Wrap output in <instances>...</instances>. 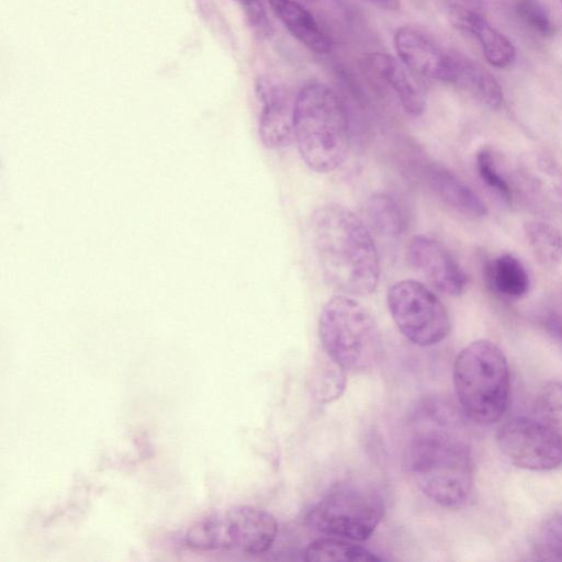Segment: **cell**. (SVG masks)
Segmentation results:
<instances>
[{"label": "cell", "mask_w": 562, "mask_h": 562, "mask_svg": "<svg viewBox=\"0 0 562 562\" xmlns=\"http://www.w3.org/2000/svg\"><path fill=\"white\" fill-rule=\"evenodd\" d=\"M366 213L373 229L385 237H397L404 228L403 215L397 203L387 194L371 196Z\"/></svg>", "instance_id": "cell-22"}, {"label": "cell", "mask_w": 562, "mask_h": 562, "mask_svg": "<svg viewBox=\"0 0 562 562\" xmlns=\"http://www.w3.org/2000/svg\"><path fill=\"white\" fill-rule=\"evenodd\" d=\"M459 412L426 401L414 413L405 467L420 491L445 507H460L473 490L471 447Z\"/></svg>", "instance_id": "cell-1"}, {"label": "cell", "mask_w": 562, "mask_h": 562, "mask_svg": "<svg viewBox=\"0 0 562 562\" xmlns=\"http://www.w3.org/2000/svg\"><path fill=\"white\" fill-rule=\"evenodd\" d=\"M515 9L519 20L535 33L541 36L554 33L551 16L540 0H518Z\"/></svg>", "instance_id": "cell-24"}, {"label": "cell", "mask_w": 562, "mask_h": 562, "mask_svg": "<svg viewBox=\"0 0 562 562\" xmlns=\"http://www.w3.org/2000/svg\"><path fill=\"white\" fill-rule=\"evenodd\" d=\"M517 181L541 207L562 209V170L549 155L539 151L525 155L517 166Z\"/></svg>", "instance_id": "cell-14"}, {"label": "cell", "mask_w": 562, "mask_h": 562, "mask_svg": "<svg viewBox=\"0 0 562 562\" xmlns=\"http://www.w3.org/2000/svg\"><path fill=\"white\" fill-rule=\"evenodd\" d=\"M390 314L398 330L418 346H432L450 331V318L438 296L419 281L394 283L387 292Z\"/></svg>", "instance_id": "cell-9"}, {"label": "cell", "mask_w": 562, "mask_h": 562, "mask_svg": "<svg viewBox=\"0 0 562 562\" xmlns=\"http://www.w3.org/2000/svg\"><path fill=\"white\" fill-rule=\"evenodd\" d=\"M450 85L475 98L491 110L501 108L504 93L493 75L472 60L456 54Z\"/></svg>", "instance_id": "cell-17"}, {"label": "cell", "mask_w": 562, "mask_h": 562, "mask_svg": "<svg viewBox=\"0 0 562 562\" xmlns=\"http://www.w3.org/2000/svg\"><path fill=\"white\" fill-rule=\"evenodd\" d=\"M485 276L491 288L502 296L520 299L529 291L528 272L520 260L510 254L494 258L486 266Z\"/></svg>", "instance_id": "cell-19"}, {"label": "cell", "mask_w": 562, "mask_h": 562, "mask_svg": "<svg viewBox=\"0 0 562 562\" xmlns=\"http://www.w3.org/2000/svg\"><path fill=\"white\" fill-rule=\"evenodd\" d=\"M294 139L305 165L318 173L337 169L350 145V126L344 103L321 82H311L294 98Z\"/></svg>", "instance_id": "cell-3"}, {"label": "cell", "mask_w": 562, "mask_h": 562, "mask_svg": "<svg viewBox=\"0 0 562 562\" xmlns=\"http://www.w3.org/2000/svg\"><path fill=\"white\" fill-rule=\"evenodd\" d=\"M375 7L386 10L396 11L401 7V0H369Z\"/></svg>", "instance_id": "cell-28"}, {"label": "cell", "mask_w": 562, "mask_h": 562, "mask_svg": "<svg viewBox=\"0 0 562 562\" xmlns=\"http://www.w3.org/2000/svg\"><path fill=\"white\" fill-rule=\"evenodd\" d=\"M561 3H562V0H561Z\"/></svg>", "instance_id": "cell-30"}, {"label": "cell", "mask_w": 562, "mask_h": 562, "mask_svg": "<svg viewBox=\"0 0 562 562\" xmlns=\"http://www.w3.org/2000/svg\"><path fill=\"white\" fill-rule=\"evenodd\" d=\"M448 20L459 32L473 37L485 59L496 68L509 67L516 58L513 43L482 15L459 4L448 9Z\"/></svg>", "instance_id": "cell-15"}, {"label": "cell", "mask_w": 562, "mask_h": 562, "mask_svg": "<svg viewBox=\"0 0 562 562\" xmlns=\"http://www.w3.org/2000/svg\"><path fill=\"white\" fill-rule=\"evenodd\" d=\"M406 258L411 267L438 291L454 296L464 291L465 272L439 241L415 235L406 246Z\"/></svg>", "instance_id": "cell-10"}, {"label": "cell", "mask_w": 562, "mask_h": 562, "mask_svg": "<svg viewBox=\"0 0 562 562\" xmlns=\"http://www.w3.org/2000/svg\"><path fill=\"white\" fill-rule=\"evenodd\" d=\"M311 236L329 286L356 296L374 292L380 278L379 254L358 215L344 205H323L312 216Z\"/></svg>", "instance_id": "cell-2"}, {"label": "cell", "mask_w": 562, "mask_h": 562, "mask_svg": "<svg viewBox=\"0 0 562 562\" xmlns=\"http://www.w3.org/2000/svg\"><path fill=\"white\" fill-rule=\"evenodd\" d=\"M241 7L250 25L259 34L270 31V21L267 11L268 0H236Z\"/></svg>", "instance_id": "cell-26"}, {"label": "cell", "mask_w": 562, "mask_h": 562, "mask_svg": "<svg viewBox=\"0 0 562 562\" xmlns=\"http://www.w3.org/2000/svg\"><path fill=\"white\" fill-rule=\"evenodd\" d=\"M318 333L325 351L341 369L364 371L381 359L379 327L371 313L349 295H336L326 302Z\"/></svg>", "instance_id": "cell-6"}, {"label": "cell", "mask_w": 562, "mask_h": 562, "mask_svg": "<svg viewBox=\"0 0 562 562\" xmlns=\"http://www.w3.org/2000/svg\"><path fill=\"white\" fill-rule=\"evenodd\" d=\"M278 532L269 512L238 505L210 513L193 522L184 535L187 546L203 552H238L259 555L268 551Z\"/></svg>", "instance_id": "cell-7"}, {"label": "cell", "mask_w": 562, "mask_h": 562, "mask_svg": "<svg viewBox=\"0 0 562 562\" xmlns=\"http://www.w3.org/2000/svg\"><path fill=\"white\" fill-rule=\"evenodd\" d=\"M384 514L381 494L372 486L346 481L331 487L310 510L307 521L316 531L350 541L371 537Z\"/></svg>", "instance_id": "cell-8"}, {"label": "cell", "mask_w": 562, "mask_h": 562, "mask_svg": "<svg viewBox=\"0 0 562 562\" xmlns=\"http://www.w3.org/2000/svg\"><path fill=\"white\" fill-rule=\"evenodd\" d=\"M362 69L375 82L389 89L409 115L419 116L426 108V93L416 77L397 57L387 53L363 56Z\"/></svg>", "instance_id": "cell-13"}, {"label": "cell", "mask_w": 562, "mask_h": 562, "mask_svg": "<svg viewBox=\"0 0 562 562\" xmlns=\"http://www.w3.org/2000/svg\"><path fill=\"white\" fill-rule=\"evenodd\" d=\"M535 547L542 559L562 561V514H555L542 524Z\"/></svg>", "instance_id": "cell-23"}, {"label": "cell", "mask_w": 562, "mask_h": 562, "mask_svg": "<svg viewBox=\"0 0 562 562\" xmlns=\"http://www.w3.org/2000/svg\"><path fill=\"white\" fill-rule=\"evenodd\" d=\"M397 58L417 77L449 83L454 54L442 49L424 32L412 26L394 34Z\"/></svg>", "instance_id": "cell-11"}, {"label": "cell", "mask_w": 562, "mask_h": 562, "mask_svg": "<svg viewBox=\"0 0 562 562\" xmlns=\"http://www.w3.org/2000/svg\"><path fill=\"white\" fill-rule=\"evenodd\" d=\"M304 560L368 562L380 561L381 558L361 546L347 541V539L330 537L321 538L310 543L305 550Z\"/></svg>", "instance_id": "cell-21"}, {"label": "cell", "mask_w": 562, "mask_h": 562, "mask_svg": "<svg viewBox=\"0 0 562 562\" xmlns=\"http://www.w3.org/2000/svg\"><path fill=\"white\" fill-rule=\"evenodd\" d=\"M543 325L551 336L562 342V315L555 313L547 315Z\"/></svg>", "instance_id": "cell-27"}, {"label": "cell", "mask_w": 562, "mask_h": 562, "mask_svg": "<svg viewBox=\"0 0 562 562\" xmlns=\"http://www.w3.org/2000/svg\"><path fill=\"white\" fill-rule=\"evenodd\" d=\"M274 16L300 44L315 54H328L333 41L315 15L297 0H268Z\"/></svg>", "instance_id": "cell-16"}, {"label": "cell", "mask_w": 562, "mask_h": 562, "mask_svg": "<svg viewBox=\"0 0 562 562\" xmlns=\"http://www.w3.org/2000/svg\"><path fill=\"white\" fill-rule=\"evenodd\" d=\"M476 167L482 181L503 200L510 202L514 195L513 188L499 172L491 150L482 149L477 153Z\"/></svg>", "instance_id": "cell-25"}, {"label": "cell", "mask_w": 562, "mask_h": 562, "mask_svg": "<svg viewBox=\"0 0 562 562\" xmlns=\"http://www.w3.org/2000/svg\"><path fill=\"white\" fill-rule=\"evenodd\" d=\"M528 243L538 261L546 267H557L562 261V233L544 221H528L525 224Z\"/></svg>", "instance_id": "cell-20"}, {"label": "cell", "mask_w": 562, "mask_h": 562, "mask_svg": "<svg viewBox=\"0 0 562 562\" xmlns=\"http://www.w3.org/2000/svg\"><path fill=\"white\" fill-rule=\"evenodd\" d=\"M427 181L439 199L456 211L472 217L486 215L487 206L482 199L449 170L431 167Z\"/></svg>", "instance_id": "cell-18"}, {"label": "cell", "mask_w": 562, "mask_h": 562, "mask_svg": "<svg viewBox=\"0 0 562 562\" xmlns=\"http://www.w3.org/2000/svg\"><path fill=\"white\" fill-rule=\"evenodd\" d=\"M453 384L462 412L476 424L491 425L506 413L509 368L504 352L493 341L475 340L459 352Z\"/></svg>", "instance_id": "cell-5"}, {"label": "cell", "mask_w": 562, "mask_h": 562, "mask_svg": "<svg viewBox=\"0 0 562 562\" xmlns=\"http://www.w3.org/2000/svg\"><path fill=\"white\" fill-rule=\"evenodd\" d=\"M305 1H311L312 2V1H316V0H305Z\"/></svg>", "instance_id": "cell-29"}, {"label": "cell", "mask_w": 562, "mask_h": 562, "mask_svg": "<svg viewBox=\"0 0 562 562\" xmlns=\"http://www.w3.org/2000/svg\"><path fill=\"white\" fill-rule=\"evenodd\" d=\"M502 453L516 467L549 471L562 464V383L537 394L530 413L502 424L496 434Z\"/></svg>", "instance_id": "cell-4"}, {"label": "cell", "mask_w": 562, "mask_h": 562, "mask_svg": "<svg viewBox=\"0 0 562 562\" xmlns=\"http://www.w3.org/2000/svg\"><path fill=\"white\" fill-rule=\"evenodd\" d=\"M260 103L258 133L261 143L269 149H282L294 138V99L277 81L262 78L256 83Z\"/></svg>", "instance_id": "cell-12"}]
</instances>
